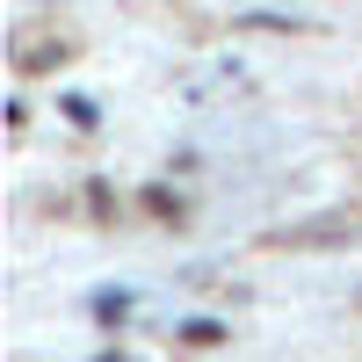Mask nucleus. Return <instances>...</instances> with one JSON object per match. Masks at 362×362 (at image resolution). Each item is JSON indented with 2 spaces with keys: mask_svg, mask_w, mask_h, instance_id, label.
Returning a JSON list of instances; mask_svg holds the SVG:
<instances>
[{
  "mask_svg": "<svg viewBox=\"0 0 362 362\" xmlns=\"http://www.w3.org/2000/svg\"><path fill=\"white\" fill-rule=\"evenodd\" d=\"M95 319H102L109 334H116V326L131 319V290H95Z\"/></svg>",
  "mask_w": 362,
  "mask_h": 362,
  "instance_id": "7ed1b4c3",
  "label": "nucleus"
},
{
  "mask_svg": "<svg viewBox=\"0 0 362 362\" xmlns=\"http://www.w3.org/2000/svg\"><path fill=\"white\" fill-rule=\"evenodd\" d=\"M138 203L153 210L160 225H181V218H189V203H181V189H167V181H145V189H138Z\"/></svg>",
  "mask_w": 362,
  "mask_h": 362,
  "instance_id": "f257e3e1",
  "label": "nucleus"
},
{
  "mask_svg": "<svg viewBox=\"0 0 362 362\" xmlns=\"http://www.w3.org/2000/svg\"><path fill=\"white\" fill-rule=\"evenodd\" d=\"M66 116H73V124L87 131V124H95V102H87V95H66Z\"/></svg>",
  "mask_w": 362,
  "mask_h": 362,
  "instance_id": "20e7f679",
  "label": "nucleus"
},
{
  "mask_svg": "<svg viewBox=\"0 0 362 362\" xmlns=\"http://www.w3.org/2000/svg\"><path fill=\"white\" fill-rule=\"evenodd\" d=\"M174 341H181V348H225V341H232V326H225V319H181V326H174Z\"/></svg>",
  "mask_w": 362,
  "mask_h": 362,
  "instance_id": "f03ea898",
  "label": "nucleus"
},
{
  "mask_svg": "<svg viewBox=\"0 0 362 362\" xmlns=\"http://www.w3.org/2000/svg\"><path fill=\"white\" fill-rule=\"evenodd\" d=\"M95 362H131V355H95Z\"/></svg>",
  "mask_w": 362,
  "mask_h": 362,
  "instance_id": "39448f33",
  "label": "nucleus"
}]
</instances>
